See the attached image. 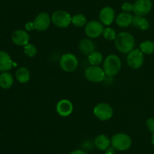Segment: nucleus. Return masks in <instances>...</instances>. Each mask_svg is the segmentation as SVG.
<instances>
[{
    "label": "nucleus",
    "mask_w": 154,
    "mask_h": 154,
    "mask_svg": "<svg viewBox=\"0 0 154 154\" xmlns=\"http://www.w3.org/2000/svg\"><path fill=\"white\" fill-rule=\"evenodd\" d=\"M117 49L123 54H129L134 49L135 39L131 33L128 32H120L115 39Z\"/></svg>",
    "instance_id": "f257e3e1"
},
{
    "label": "nucleus",
    "mask_w": 154,
    "mask_h": 154,
    "mask_svg": "<svg viewBox=\"0 0 154 154\" xmlns=\"http://www.w3.org/2000/svg\"><path fill=\"white\" fill-rule=\"evenodd\" d=\"M121 60L116 54H109L103 63V69L105 75L108 76H114L117 75L121 69Z\"/></svg>",
    "instance_id": "f03ea898"
},
{
    "label": "nucleus",
    "mask_w": 154,
    "mask_h": 154,
    "mask_svg": "<svg viewBox=\"0 0 154 154\" xmlns=\"http://www.w3.org/2000/svg\"><path fill=\"white\" fill-rule=\"evenodd\" d=\"M111 145L114 149L117 150H127L132 146V139L128 134L124 133H118L112 136L111 139Z\"/></svg>",
    "instance_id": "7ed1b4c3"
},
{
    "label": "nucleus",
    "mask_w": 154,
    "mask_h": 154,
    "mask_svg": "<svg viewBox=\"0 0 154 154\" xmlns=\"http://www.w3.org/2000/svg\"><path fill=\"white\" fill-rule=\"evenodd\" d=\"M70 14L64 10H57L51 15V22L59 28H66L72 23Z\"/></svg>",
    "instance_id": "20e7f679"
},
{
    "label": "nucleus",
    "mask_w": 154,
    "mask_h": 154,
    "mask_svg": "<svg viewBox=\"0 0 154 154\" xmlns=\"http://www.w3.org/2000/svg\"><path fill=\"white\" fill-rule=\"evenodd\" d=\"M60 65L65 72H73L78 66V58L72 53H66L60 57Z\"/></svg>",
    "instance_id": "39448f33"
},
{
    "label": "nucleus",
    "mask_w": 154,
    "mask_h": 154,
    "mask_svg": "<svg viewBox=\"0 0 154 154\" xmlns=\"http://www.w3.org/2000/svg\"><path fill=\"white\" fill-rule=\"evenodd\" d=\"M85 77L92 82H101L105 78V72L99 66H90L84 72Z\"/></svg>",
    "instance_id": "423d86ee"
},
{
    "label": "nucleus",
    "mask_w": 154,
    "mask_h": 154,
    "mask_svg": "<svg viewBox=\"0 0 154 154\" xmlns=\"http://www.w3.org/2000/svg\"><path fill=\"white\" fill-rule=\"evenodd\" d=\"M93 113L100 120L106 121L112 117L114 114V110L108 104L100 103L94 107Z\"/></svg>",
    "instance_id": "0eeeda50"
},
{
    "label": "nucleus",
    "mask_w": 154,
    "mask_h": 154,
    "mask_svg": "<svg viewBox=\"0 0 154 154\" xmlns=\"http://www.w3.org/2000/svg\"><path fill=\"white\" fill-rule=\"evenodd\" d=\"M127 63L132 69H138L144 63V54L140 49H133L128 54Z\"/></svg>",
    "instance_id": "6e6552de"
},
{
    "label": "nucleus",
    "mask_w": 154,
    "mask_h": 154,
    "mask_svg": "<svg viewBox=\"0 0 154 154\" xmlns=\"http://www.w3.org/2000/svg\"><path fill=\"white\" fill-rule=\"evenodd\" d=\"M103 24L99 21H91L85 26V33L90 38H97L102 34L104 30Z\"/></svg>",
    "instance_id": "1a4fd4ad"
},
{
    "label": "nucleus",
    "mask_w": 154,
    "mask_h": 154,
    "mask_svg": "<svg viewBox=\"0 0 154 154\" xmlns=\"http://www.w3.org/2000/svg\"><path fill=\"white\" fill-rule=\"evenodd\" d=\"M133 5V11L135 15L141 17L148 14L153 7V4L150 0H136Z\"/></svg>",
    "instance_id": "9d476101"
},
{
    "label": "nucleus",
    "mask_w": 154,
    "mask_h": 154,
    "mask_svg": "<svg viewBox=\"0 0 154 154\" xmlns=\"http://www.w3.org/2000/svg\"><path fill=\"white\" fill-rule=\"evenodd\" d=\"M35 30L38 31H45L48 30L51 23V17L46 12L39 13L35 18L34 21Z\"/></svg>",
    "instance_id": "9b49d317"
},
{
    "label": "nucleus",
    "mask_w": 154,
    "mask_h": 154,
    "mask_svg": "<svg viewBox=\"0 0 154 154\" xmlns=\"http://www.w3.org/2000/svg\"><path fill=\"white\" fill-rule=\"evenodd\" d=\"M115 19V12L112 8L107 6L103 8L99 12V20L105 26L111 25Z\"/></svg>",
    "instance_id": "f8f14e48"
},
{
    "label": "nucleus",
    "mask_w": 154,
    "mask_h": 154,
    "mask_svg": "<svg viewBox=\"0 0 154 154\" xmlns=\"http://www.w3.org/2000/svg\"><path fill=\"white\" fill-rule=\"evenodd\" d=\"M12 42L19 46H25L29 43V35L23 30H17L11 35Z\"/></svg>",
    "instance_id": "ddd939ff"
},
{
    "label": "nucleus",
    "mask_w": 154,
    "mask_h": 154,
    "mask_svg": "<svg viewBox=\"0 0 154 154\" xmlns=\"http://www.w3.org/2000/svg\"><path fill=\"white\" fill-rule=\"evenodd\" d=\"M57 111L60 116L66 117L73 111V104L67 99L60 100L57 104Z\"/></svg>",
    "instance_id": "4468645a"
},
{
    "label": "nucleus",
    "mask_w": 154,
    "mask_h": 154,
    "mask_svg": "<svg viewBox=\"0 0 154 154\" xmlns=\"http://www.w3.org/2000/svg\"><path fill=\"white\" fill-rule=\"evenodd\" d=\"M13 66H16V63H13L10 55L6 51H0V71L6 72Z\"/></svg>",
    "instance_id": "2eb2a0df"
},
{
    "label": "nucleus",
    "mask_w": 154,
    "mask_h": 154,
    "mask_svg": "<svg viewBox=\"0 0 154 154\" xmlns=\"http://www.w3.org/2000/svg\"><path fill=\"white\" fill-rule=\"evenodd\" d=\"M79 49L83 54L90 55L91 53L95 51V44L92 40L89 39H83L79 42Z\"/></svg>",
    "instance_id": "dca6fc26"
},
{
    "label": "nucleus",
    "mask_w": 154,
    "mask_h": 154,
    "mask_svg": "<svg viewBox=\"0 0 154 154\" xmlns=\"http://www.w3.org/2000/svg\"><path fill=\"white\" fill-rule=\"evenodd\" d=\"M133 16L129 13L122 12L116 18V24L120 27H127L132 23Z\"/></svg>",
    "instance_id": "f3484780"
},
{
    "label": "nucleus",
    "mask_w": 154,
    "mask_h": 154,
    "mask_svg": "<svg viewBox=\"0 0 154 154\" xmlns=\"http://www.w3.org/2000/svg\"><path fill=\"white\" fill-rule=\"evenodd\" d=\"M94 144L100 150H106L111 145V140L105 134H99L95 138Z\"/></svg>",
    "instance_id": "a211bd4d"
},
{
    "label": "nucleus",
    "mask_w": 154,
    "mask_h": 154,
    "mask_svg": "<svg viewBox=\"0 0 154 154\" xmlns=\"http://www.w3.org/2000/svg\"><path fill=\"white\" fill-rule=\"evenodd\" d=\"M15 77L19 82L26 83L30 79V72L25 66H21L18 68L17 70L15 72Z\"/></svg>",
    "instance_id": "6ab92c4d"
},
{
    "label": "nucleus",
    "mask_w": 154,
    "mask_h": 154,
    "mask_svg": "<svg viewBox=\"0 0 154 154\" xmlns=\"http://www.w3.org/2000/svg\"><path fill=\"white\" fill-rule=\"evenodd\" d=\"M14 83V78L8 72H3L0 75V86L4 89L10 88Z\"/></svg>",
    "instance_id": "aec40b11"
},
{
    "label": "nucleus",
    "mask_w": 154,
    "mask_h": 154,
    "mask_svg": "<svg viewBox=\"0 0 154 154\" xmlns=\"http://www.w3.org/2000/svg\"><path fill=\"white\" fill-rule=\"evenodd\" d=\"M132 24L135 27L139 28L141 30H147L150 27L149 21L146 18L141 16H138V15L133 16Z\"/></svg>",
    "instance_id": "412c9836"
},
{
    "label": "nucleus",
    "mask_w": 154,
    "mask_h": 154,
    "mask_svg": "<svg viewBox=\"0 0 154 154\" xmlns=\"http://www.w3.org/2000/svg\"><path fill=\"white\" fill-rule=\"evenodd\" d=\"M87 18L82 14H77L72 16V24L76 27H83L87 25Z\"/></svg>",
    "instance_id": "4be33fe9"
},
{
    "label": "nucleus",
    "mask_w": 154,
    "mask_h": 154,
    "mask_svg": "<svg viewBox=\"0 0 154 154\" xmlns=\"http://www.w3.org/2000/svg\"><path fill=\"white\" fill-rule=\"evenodd\" d=\"M88 60L92 66H99L103 60V56L99 51H93L88 55Z\"/></svg>",
    "instance_id": "5701e85b"
},
{
    "label": "nucleus",
    "mask_w": 154,
    "mask_h": 154,
    "mask_svg": "<svg viewBox=\"0 0 154 154\" xmlns=\"http://www.w3.org/2000/svg\"><path fill=\"white\" fill-rule=\"evenodd\" d=\"M140 50L143 54H151L154 52V42L147 40L140 44Z\"/></svg>",
    "instance_id": "b1692460"
},
{
    "label": "nucleus",
    "mask_w": 154,
    "mask_h": 154,
    "mask_svg": "<svg viewBox=\"0 0 154 154\" xmlns=\"http://www.w3.org/2000/svg\"><path fill=\"white\" fill-rule=\"evenodd\" d=\"M24 54L29 57H33L37 54V48L33 44L28 43L24 46L23 48Z\"/></svg>",
    "instance_id": "393cba45"
},
{
    "label": "nucleus",
    "mask_w": 154,
    "mask_h": 154,
    "mask_svg": "<svg viewBox=\"0 0 154 154\" xmlns=\"http://www.w3.org/2000/svg\"><path fill=\"white\" fill-rule=\"evenodd\" d=\"M102 35H103V37L108 41L115 40L116 37H117L115 30L111 27H107V28L104 29Z\"/></svg>",
    "instance_id": "a878e982"
},
{
    "label": "nucleus",
    "mask_w": 154,
    "mask_h": 154,
    "mask_svg": "<svg viewBox=\"0 0 154 154\" xmlns=\"http://www.w3.org/2000/svg\"><path fill=\"white\" fill-rule=\"evenodd\" d=\"M122 10L123 11V12H126V13H129L131 11H133L134 9V5L133 4L130 2H123V5L121 6Z\"/></svg>",
    "instance_id": "bb28decb"
},
{
    "label": "nucleus",
    "mask_w": 154,
    "mask_h": 154,
    "mask_svg": "<svg viewBox=\"0 0 154 154\" xmlns=\"http://www.w3.org/2000/svg\"><path fill=\"white\" fill-rule=\"evenodd\" d=\"M146 127L150 132H154V118L150 117L146 121Z\"/></svg>",
    "instance_id": "cd10ccee"
},
{
    "label": "nucleus",
    "mask_w": 154,
    "mask_h": 154,
    "mask_svg": "<svg viewBox=\"0 0 154 154\" xmlns=\"http://www.w3.org/2000/svg\"><path fill=\"white\" fill-rule=\"evenodd\" d=\"M25 28L26 29V30H28V31H32V30H35L34 23L33 22L26 23L25 25Z\"/></svg>",
    "instance_id": "c85d7f7f"
},
{
    "label": "nucleus",
    "mask_w": 154,
    "mask_h": 154,
    "mask_svg": "<svg viewBox=\"0 0 154 154\" xmlns=\"http://www.w3.org/2000/svg\"><path fill=\"white\" fill-rule=\"evenodd\" d=\"M69 154H87V152H84L82 149H75V150L72 151Z\"/></svg>",
    "instance_id": "c756f323"
},
{
    "label": "nucleus",
    "mask_w": 154,
    "mask_h": 154,
    "mask_svg": "<svg viewBox=\"0 0 154 154\" xmlns=\"http://www.w3.org/2000/svg\"><path fill=\"white\" fill-rule=\"evenodd\" d=\"M106 154H114V148H108V149H106Z\"/></svg>",
    "instance_id": "7c9ffc66"
},
{
    "label": "nucleus",
    "mask_w": 154,
    "mask_h": 154,
    "mask_svg": "<svg viewBox=\"0 0 154 154\" xmlns=\"http://www.w3.org/2000/svg\"><path fill=\"white\" fill-rule=\"evenodd\" d=\"M151 142L152 144L154 146V132H153V134H152V137H151Z\"/></svg>",
    "instance_id": "2f4dec72"
}]
</instances>
